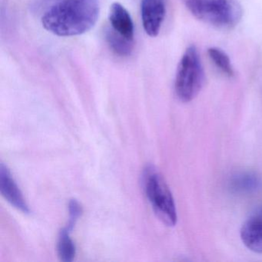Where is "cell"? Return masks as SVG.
I'll return each instance as SVG.
<instances>
[{
  "label": "cell",
  "mask_w": 262,
  "mask_h": 262,
  "mask_svg": "<svg viewBox=\"0 0 262 262\" xmlns=\"http://www.w3.org/2000/svg\"><path fill=\"white\" fill-rule=\"evenodd\" d=\"M105 38L108 47L116 54L120 56L131 55L134 47V41L129 40L113 30L110 25L105 27Z\"/></svg>",
  "instance_id": "obj_9"
},
{
  "label": "cell",
  "mask_w": 262,
  "mask_h": 262,
  "mask_svg": "<svg viewBox=\"0 0 262 262\" xmlns=\"http://www.w3.org/2000/svg\"><path fill=\"white\" fill-rule=\"evenodd\" d=\"M110 26L119 34L129 40L134 41V24L129 13L119 3L110 7L108 13Z\"/></svg>",
  "instance_id": "obj_7"
},
{
  "label": "cell",
  "mask_w": 262,
  "mask_h": 262,
  "mask_svg": "<svg viewBox=\"0 0 262 262\" xmlns=\"http://www.w3.org/2000/svg\"><path fill=\"white\" fill-rule=\"evenodd\" d=\"M205 83V72L194 46L185 50L176 72L174 90L179 100L189 102L199 95Z\"/></svg>",
  "instance_id": "obj_4"
},
{
  "label": "cell",
  "mask_w": 262,
  "mask_h": 262,
  "mask_svg": "<svg viewBox=\"0 0 262 262\" xmlns=\"http://www.w3.org/2000/svg\"><path fill=\"white\" fill-rule=\"evenodd\" d=\"M69 212H70V219H69L68 223L65 227L69 231H73L77 222L78 219L82 215V208L78 201L73 199L69 203Z\"/></svg>",
  "instance_id": "obj_13"
},
{
  "label": "cell",
  "mask_w": 262,
  "mask_h": 262,
  "mask_svg": "<svg viewBox=\"0 0 262 262\" xmlns=\"http://www.w3.org/2000/svg\"><path fill=\"white\" fill-rule=\"evenodd\" d=\"M241 238L248 249L262 254L261 216H254L244 223L241 229Z\"/></svg>",
  "instance_id": "obj_8"
},
{
  "label": "cell",
  "mask_w": 262,
  "mask_h": 262,
  "mask_svg": "<svg viewBox=\"0 0 262 262\" xmlns=\"http://www.w3.org/2000/svg\"><path fill=\"white\" fill-rule=\"evenodd\" d=\"M166 9L165 0H142L141 16L147 35L156 37L160 32Z\"/></svg>",
  "instance_id": "obj_5"
},
{
  "label": "cell",
  "mask_w": 262,
  "mask_h": 262,
  "mask_svg": "<svg viewBox=\"0 0 262 262\" xmlns=\"http://www.w3.org/2000/svg\"><path fill=\"white\" fill-rule=\"evenodd\" d=\"M32 14L58 36L84 34L99 19L100 0H30Z\"/></svg>",
  "instance_id": "obj_1"
},
{
  "label": "cell",
  "mask_w": 262,
  "mask_h": 262,
  "mask_svg": "<svg viewBox=\"0 0 262 262\" xmlns=\"http://www.w3.org/2000/svg\"><path fill=\"white\" fill-rule=\"evenodd\" d=\"M0 191L6 200L15 208L26 214L30 213V208L10 170L4 163L0 164Z\"/></svg>",
  "instance_id": "obj_6"
},
{
  "label": "cell",
  "mask_w": 262,
  "mask_h": 262,
  "mask_svg": "<svg viewBox=\"0 0 262 262\" xmlns=\"http://www.w3.org/2000/svg\"><path fill=\"white\" fill-rule=\"evenodd\" d=\"M199 20L219 29H231L240 23L243 10L237 0H182Z\"/></svg>",
  "instance_id": "obj_2"
},
{
  "label": "cell",
  "mask_w": 262,
  "mask_h": 262,
  "mask_svg": "<svg viewBox=\"0 0 262 262\" xmlns=\"http://www.w3.org/2000/svg\"><path fill=\"white\" fill-rule=\"evenodd\" d=\"M70 233L67 228H62L58 238V256L64 262H71L76 256V245L70 237Z\"/></svg>",
  "instance_id": "obj_10"
},
{
  "label": "cell",
  "mask_w": 262,
  "mask_h": 262,
  "mask_svg": "<svg viewBox=\"0 0 262 262\" xmlns=\"http://www.w3.org/2000/svg\"><path fill=\"white\" fill-rule=\"evenodd\" d=\"M142 185L151 208L159 220L168 226H174L178 216L176 204L169 187L155 167L144 171Z\"/></svg>",
  "instance_id": "obj_3"
},
{
  "label": "cell",
  "mask_w": 262,
  "mask_h": 262,
  "mask_svg": "<svg viewBox=\"0 0 262 262\" xmlns=\"http://www.w3.org/2000/svg\"><path fill=\"white\" fill-rule=\"evenodd\" d=\"M260 180L256 174L251 173H241L234 176L233 186L241 191H254L260 187Z\"/></svg>",
  "instance_id": "obj_11"
},
{
  "label": "cell",
  "mask_w": 262,
  "mask_h": 262,
  "mask_svg": "<svg viewBox=\"0 0 262 262\" xmlns=\"http://www.w3.org/2000/svg\"><path fill=\"white\" fill-rule=\"evenodd\" d=\"M208 53L216 67L222 70L225 75L228 76H232L234 75L231 61L225 52L219 48H210L208 49Z\"/></svg>",
  "instance_id": "obj_12"
}]
</instances>
